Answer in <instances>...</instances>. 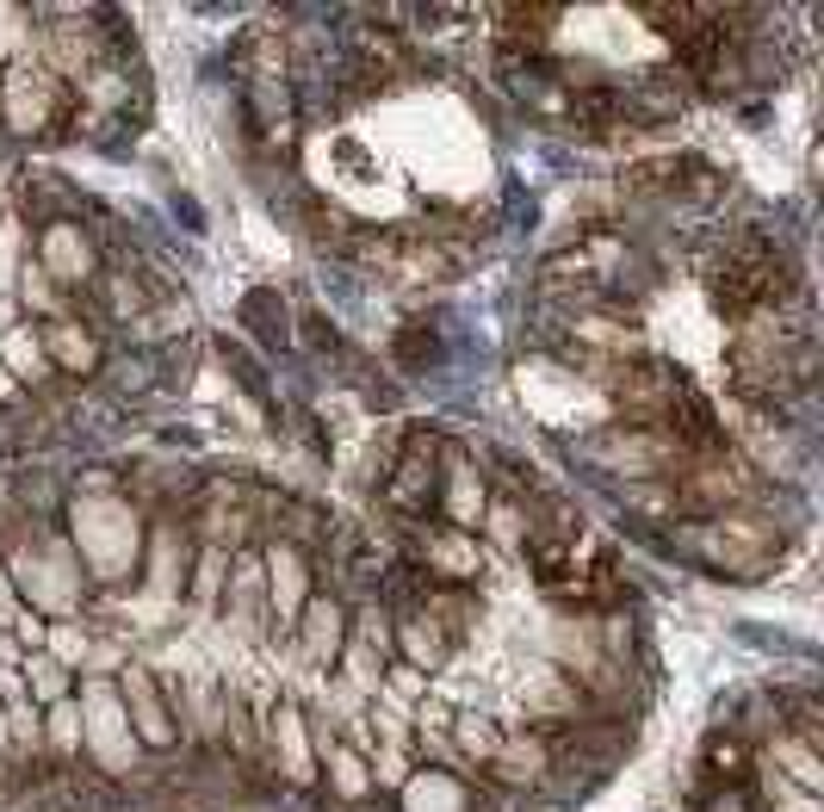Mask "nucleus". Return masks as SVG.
<instances>
[{"mask_svg": "<svg viewBox=\"0 0 824 812\" xmlns=\"http://www.w3.org/2000/svg\"><path fill=\"white\" fill-rule=\"evenodd\" d=\"M62 360H75V367H87V342H75V335H57Z\"/></svg>", "mask_w": 824, "mask_h": 812, "instance_id": "10", "label": "nucleus"}, {"mask_svg": "<svg viewBox=\"0 0 824 812\" xmlns=\"http://www.w3.org/2000/svg\"><path fill=\"white\" fill-rule=\"evenodd\" d=\"M409 652H416V658H428V664H441V658H446V645H441V633H434V620L409 626Z\"/></svg>", "mask_w": 824, "mask_h": 812, "instance_id": "4", "label": "nucleus"}, {"mask_svg": "<svg viewBox=\"0 0 824 812\" xmlns=\"http://www.w3.org/2000/svg\"><path fill=\"white\" fill-rule=\"evenodd\" d=\"M304 652H310V664H329L335 652H342V614L329 608V601H317L310 608V626H304Z\"/></svg>", "mask_w": 824, "mask_h": 812, "instance_id": "1", "label": "nucleus"}, {"mask_svg": "<svg viewBox=\"0 0 824 812\" xmlns=\"http://www.w3.org/2000/svg\"><path fill=\"white\" fill-rule=\"evenodd\" d=\"M7 354H13V367H20V372H38V367H44V354H38V342H32V335H13V342H7Z\"/></svg>", "mask_w": 824, "mask_h": 812, "instance_id": "7", "label": "nucleus"}, {"mask_svg": "<svg viewBox=\"0 0 824 812\" xmlns=\"http://www.w3.org/2000/svg\"><path fill=\"white\" fill-rule=\"evenodd\" d=\"M391 689H397V695H422V677H416V670H391Z\"/></svg>", "mask_w": 824, "mask_h": 812, "instance_id": "9", "label": "nucleus"}, {"mask_svg": "<svg viewBox=\"0 0 824 812\" xmlns=\"http://www.w3.org/2000/svg\"><path fill=\"white\" fill-rule=\"evenodd\" d=\"M329 763H335V788H342V793H366V769L347 751H335Z\"/></svg>", "mask_w": 824, "mask_h": 812, "instance_id": "5", "label": "nucleus"}, {"mask_svg": "<svg viewBox=\"0 0 824 812\" xmlns=\"http://www.w3.org/2000/svg\"><path fill=\"white\" fill-rule=\"evenodd\" d=\"M32 689L57 701V695H62V664H50V658H32Z\"/></svg>", "mask_w": 824, "mask_h": 812, "instance_id": "6", "label": "nucleus"}, {"mask_svg": "<svg viewBox=\"0 0 824 812\" xmlns=\"http://www.w3.org/2000/svg\"><path fill=\"white\" fill-rule=\"evenodd\" d=\"M57 652L62 658H81V633L75 626H57Z\"/></svg>", "mask_w": 824, "mask_h": 812, "instance_id": "11", "label": "nucleus"}, {"mask_svg": "<svg viewBox=\"0 0 824 812\" xmlns=\"http://www.w3.org/2000/svg\"><path fill=\"white\" fill-rule=\"evenodd\" d=\"M124 695H131L136 719H143V738H150V744H168V719H162V707H155L150 677H143V670H124Z\"/></svg>", "mask_w": 824, "mask_h": 812, "instance_id": "2", "label": "nucleus"}, {"mask_svg": "<svg viewBox=\"0 0 824 812\" xmlns=\"http://www.w3.org/2000/svg\"><path fill=\"white\" fill-rule=\"evenodd\" d=\"M273 596H279V608L291 614V601H298V564H291V552H273Z\"/></svg>", "mask_w": 824, "mask_h": 812, "instance_id": "3", "label": "nucleus"}, {"mask_svg": "<svg viewBox=\"0 0 824 812\" xmlns=\"http://www.w3.org/2000/svg\"><path fill=\"white\" fill-rule=\"evenodd\" d=\"M50 726H57V744H75V738H81V726H75V714H69V707H57V719H50Z\"/></svg>", "mask_w": 824, "mask_h": 812, "instance_id": "8", "label": "nucleus"}, {"mask_svg": "<svg viewBox=\"0 0 824 812\" xmlns=\"http://www.w3.org/2000/svg\"><path fill=\"white\" fill-rule=\"evenodd\" d=\"M0 744H7V714H0Z\"/></svg>", "mask_w": 824, "mask_h": 812, "instance_id": "13", "label": "nucleus"}, {"mask_svg": "<svg viewBox=\"0 0 824 812\" xmlns=\"http://www.w3.org/2000/svg\"><path fill=\"white\" fill-rule=\"evenodd\" d=\"M497 540H502V546L521 540V527H515V515H509V509H497Z\"/></svg>", "mask_w": 824, "mask_h": 812, "instance_id": "12", "label": "nucleus"}, {"mask_svg": "<svg viewBox=\"0 0 824 812\" xmlns=\"http://www.w3.org/2000/svg\"><path fill=\"white\" fill-rule=\"evenodd\" d=\"M0 608H7V596H0Z\"/></svg>", "mask_w": 824, "mask_h": 812, "instance_id": "14", "label": "nucleus"}]
</instances>
